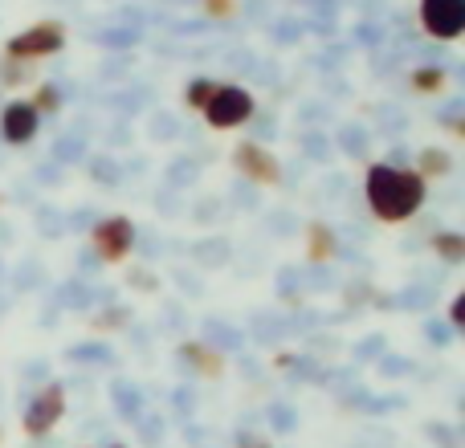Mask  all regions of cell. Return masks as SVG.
I'll return each instance as SVG.
<instances>
[{
	"mask_svg": "<svg viewBox=\"0 0 465 448\" xmlns=\"http://www.w3.org/2000/svg\"><path fill=\"white\" fill-rule=\"evenodd\" d=\"M213 82L209 78H196L193 86H188V106H193V111H204V106H209V98H213Z\"/></svg>",
	"mask_w": 465,
	"mask_h": 448,
	"instance_id": "obj_12",
	"label": "cell"
},
{
	"mask_svg": "<svg viewBox=\"0 0 465 448\" xmlns=\"http://www.w3.org/2000/svg\"><path fill=\"white\" fill-rule=\"evenodd\" d=\"M204 119H209V127H217V131L241 127V122L253 119V98L237 86H217L209 98V106H204Z\"/></svg>",
	"mask_w": 465,
	"mask_h": 448,
	"instance_id": "obj_2",
	"label": "cell"
},
{
	"mask_svg": "<svg viewBox=\"0 0 465 448\" xmlns=\"http://www.w3.org/2000/svg\"><path fill=\"white\" fill-rule=\"evenodd\" d=\"M417 90H441V70H417Z\"/></svg>",
	"mask_w": 465,
	"mask_h": 448,
	"instance_id": "obj_15",
	"label": "cell"
},
{
	"mask_svg": "<svg viewBox=\"0 0 465 448\" xmlns=\"http://www.w3.org/2000/svg\"><path fill=\"white\" fill-rule=\"evenodd\" d=\"M62 45H65V29H62V24H57V21H41V24L16 33V37L8 41V57H13V62H33V57L57 54Z\"/></svg>",
	"mask_w": 465,
	"mask_h": 448,
	"instance_id": "obj_3",
	"label": "cell"
},
{
	"mask_svg": "<svg viewBox=\"0 0 465 448\" xmlns=\"http://www.w3.org/2000/svg\"><path fill=\"white\" fill-rule=\"evenodd\" d=\"M33 111H57V90H54V86H41V90H37V102H33Z\"/></svg>",
	"mask_w": 465,
	"mask_h": 448,
	"instance_id": "obj_14",
	"label": "cell"
},
{
	"mask_svg": "<svg viewBox=\"0 0 465 448\" xmlns=\"http://www.w3.org/2000/svg\"><path fill=\"white\" fill-rule=\"evenodd\" d=\"M90 240H94V253L103 257V261H123V257L131 253V245H135V224L127 217H106L94 224Z\"/></svg>",
	"mask_w": 465,
	"mask_h": 448,
	"instance_id": "obj_4",
	"label": "cell"
},
{
	"mask_svg": "<svg viewBox=\"0 0 465 448\" xmlns=\"http://www.w3.org/2000/svg\"><path fill=\"white\" fill-rule=\"evenodd\" d=\"M433 248L445 257V261H461L465 257V237H458V232H441V237L433 240Z\"/></svg>",
	"mask_w": 465,
	"mask_h": 448,
	"instance_id": "obj_10",
	"label": "cell"
},
{
	"mask_svg": "<svg viewBox=\"0 0 465 448\" xmlns=\"http://www.w3.org/2000/svg\"><path fill=\"white\" fill-rule=\"evenodd\" d=\"M62 412H65V392H62V384H49L45 392L33 395L29 412H25V433H29V436L49 433V428L62 420Z\"/></svg>",
	"mask_w": 465,
	"mask_h": 448,
	"instance_id": "obj_6",
	"label": "cell"
},
{
	"mask_svg": "<svg viewBox=\"0 0 465 448\" xmlns=\"http://www.w3.org/2000/svg\"><path fill=\"white\" fill-rule=\"evenodd\" d=\"M420 24L441 41L461 37L465 33V0H420Z\"/></svg>",
	"mask_w": 465,
	"mask_h": 448,
	"instance_id": "obj_5",
	"label": "cell"
},
{
	"mask_svg": "<svg viewBox=\"0 0 465 448\" xmlns=\"http://www.w3.org/2000/svg\"><path fill=\"white\" fill-rule=\"evenodd\" d=\"M111 448H123V444H111Z\"/></svg>",
	"mask_w": 465,
	"mask_h": 448,
	"instance_id": "obj_17",
	"label": "cell"
},
{
	"mask_svg": "<svg viewBox=\"0 0 465 448\" xmlns=\"http://www.w3.org/2000/svg\"><path fill=\"white\" fill-rule=\"evenodd\" d=\"M311 237H314V245H311V253H314V257H331V253H335V245H331V232L322 229V224H314Z\"/></svg>",
	"mask_w": 465,
	"mask_h": 448,
	"instance_id": "obj_13",
	"label": "cell"
},
{
	"mask_svg": "<svg viewBox=\"0 0 465 448\" xmlns=\"http://www.w3.org/2000/svg\"><path fill=\"white\" fill-rule=\"evenodd\" d=\"M453 322H458V326L465 322V297H458V302H453Z\"/></svg>",
	"mask_w": 465,
	"mask_h": 448,
	"instance_id": "obj_16",
	"label": "cell"
},
{
	"mask_svg": "<svg viewBox=\"0 0 465 448\" xmlns=\"http://www.w3.org/2000/svg\"><path fill=\"white\" fill-rule=\"evenodd\" d=\"M232 163H237V171L249 176L253 184H273V180H278V160L257 143H241L237 151H232Z\"/></svg>",
	"mask_w": 465,
	"mask_h": 448,
	"instance_id": "obj_8",
	"label": "cell"
},
{
	"mask_svg": "<svg viewBox=\"0 0 465 448\" xmlns=\"http://www.w3.org/2000/svg\"><path fill=\"white\" fill-rule=\"evenodd\" d=\"M41 127V114L33 111V102H8L0 111V135L5 143H29Z\"/></svg>",
	"mask_w": 465,
	"mask_h": 448,
	"instance_id": "obj_7",
	"label": "cell"
},
{
	"mask_svg": "<svg viewBox=\"0 0 465 448\" xmlns=\"http://www.w3.org/2000/svg\"><path fill=\"white\" fill-rule=\"evenodd\" d=\"M450 168H453L450 155H445L441 147H429V151H420V171H417V176L420 180H425V176H445Z\"/></svg>",
	"mask_w": 465,
	"mask_h": 448,
	"instance_id": "obj_9",
	"label": "cell"
},
{
	"mask_svg": "<svg viewBox=\"0 0 465 448\" xmlns=\"http://www.w3.org/2000/svg\"><path fill=\"white\" fill-rule=\"evenodd\" d=\"M368 204L380 220L401 224L409 217H417V209L425 204V180L417 171L392 168V163H376L368 168Z\"/></svg>",
	"mask_w": 465,
	"mask_h": 448,
	"instance_id": "obj_1",
	"label": "cell"
},
{
	"mask_svg": "<svg viewBox=\"0 0 465 448\" xmlns=\"http://www.w3.org/2000/svg\"><path fill=\"white\" fill-rule=\"evenodd\" d=\"M184 359H193L196 367L209 371V375H217V371H221V359H217V355L204 351V346H196V343H188V346H184Z\"/></svg>",
	"mask_w": 465,
	"mask_h": 448,
	"instance_id": "obj_11",
	"label": "cell"
}]
</instances>
